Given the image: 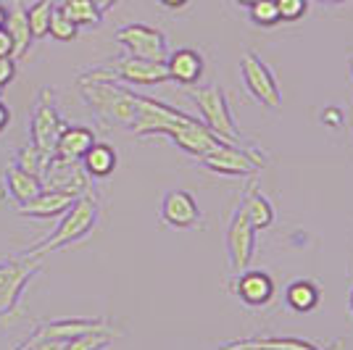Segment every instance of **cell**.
Returning a JSON list of instances; mask_svg holds the SVG:
<instances>
[{
	"label": "cell",
	"instance_id": "obj_1",
	"mask_svg": "<svg viewBox=\"0 0 353 350\" xmlns=\"http://www.w3.org/2000/svg\"><path fill=\"white\" fill-rule=\"evenodd\" d=\"M79 90L90 108L103 121L127 130L132 127L137 116V92L121 88L111 79H90V76H79Z\"/></svg>",
	"mask_w": 353,
	"mask_h": 350
},
{
	"label": "cell",
	"instance_id": "obj_2",
	"mask_svg": "<svg viewBox=\"0 0 353 350\" xmlns=\"http://www.w3.org/2000/svg\"><path fill=\"white\" fill-rule=\"evenodd\" d=\"M98 219H101L98 200H95L92 192H88V195H82V198L74 200V205L63 214V219H61L59 227L48 234L40 245L30 248V253L37 256V258H45V256H50V253H56V250L72 245V243H79V240H85V237L95 229Z\"/></svg>",
	"mask_w": 353,
	"mask_h": 350
},
{
	"label": "cell",
	"instance_id": "obj_3",
	"mask_svg": "<svg viewBox=\"0 0 353 350\" xmlns=\"http://www.w3.org/2000/svg\"><path fill=\"white\" fill-rule=\"evenodd\" d=\"M82 76H90V79H111V82H127V85H137V88H150V85L169 82L166 63H161V61L134 59V56H121V59H114V61H108V63H101V66L85 72Z\"/></svg>",
	"mask_w": 353,
	"mask_h": 350
},
{
	"label": "cell",
	"instance_id": "obj_4",
	"mask_svg": "<svg viewBox=\"0 0 353 350\" xmlns=\"http://www.w3.org/2000/svg\"><path fill=\"white\" fill-rule=\"evenodd\" d=\"M40 269H43V258L32 256L30 250L0 261V316L19 311L21 292L40 274Z\"/></svg>",
	"mask_w": 353,
	"mask_h": 350
},
{
	"label": "cell",
	"instance_id": "obj_5",
	"mask_svg": "<svg viewBox=\"0 0 353 350\" xmlns=\"http://www.w3.org/2000/svg\"><path fill=\"white\" fill-rule=\"evenodd\" d=\"M192 103L198 105V114L203 119L208 130L214 132L219 140L230 143V145H240L243 134L237 130L230 103H227V92L219 85H208V88H198L190 92Z\"/></svg>",
	"mask_w": 353,
	"mask_h": 350
},
{
	"label": "cell",
	"instance_id": "obj_6",
	"mask_svg": "<svg viewBox=\"0 0 353 350\" xmlns=\"http://www.w3.org/2000/svg\"><path fill=\"white\" fill-rule=\"evenodd\" d=\"M201 163L208 172L224 176H253L266 166V153L259 147H240L221 143L219 147L208 150L206 156H201Z\"/></svg>",
	"mask_w": 353,
	"mask_h": 350
},
{
	"label": "cell",
	"instance_id": "obj_7",
	"mask_svg": "<svg viewBox=\"0 0 353 350\" xmlns=\"http://www.w3.org/2000/svg\"><path fill=\"white\" fill-rule=\"evenodd\" d=\"M63 130H66V121L61 119L59 108L53 103V90L45 88L40 92V101L34 105V111H32V124H30L32 145L37 147L45 158H50L56 153V143H59Z\"/></svg>",
	"mask_w": 353,
	"mask_h": 350
},
{
	"label": "cell",
	"instance_id": "obj_8",
	"mask_svg": "<svg viewBox=\"0 0 353 350\" xmlns=\"http://www.w3.org/2000/svg\"><path fill=\"white\" fill-rule=\"evenodd\" d=\"M240 74H243V82H245L248 92L264 108H269V111H277L280 108L282 92H280V85H277V76H274V72L253 50L243 53V59H240Z\"/></svg>",
	"mask_w": 353,
	"mask_h": 350
},
{
	"label": "cell",
	"instance_id": "obj_9",
	"mask_svg": "<svg viewBox=\"0 0 353 350\" xmlns=\"http://www.w3.org/2000/svg\"><path fill=\"white\" fill-rule=\"evenodd\" d=\"M117 43L127 50V56L145 61H161L166 63L169 59V43L166 34L156 27L148 24H124L117 30Z\"/></svg>",
	"mask_w": 353,
	"mask_h": 350
},
{
	"label": "cell",
	"instance_id": "obj_10",
	"mask_svg": "<svg viewBox=\"0 0 353 350\" xmlns=\"http://www.w3.org/2000/svg\"><path fill=\"white\" fill-rule=\"evenodd\" d=\"M40 182H43V190L66 192L74 198H82V195L92 192L90 190V176L82 166V161H66L59 158V156H50V161L45 163Z\"/></svg>",
	"mask_w": 353,
	"mask_h": 350
},
{
	"label": "cell",
	"instance_id": "obj_11",
	"mask_svg": "<svg viewBox=\"0 0 353 350\" xmlns=\"http://www.w3.org/2000/svg\"><path fill=\"white\" fill-rule=\"evenodd\" d=\"M227 256H230V266L235 274L250 269V261L256 256V229L240 205L232 211V219L227 227Z\"/></svg>",
	"mask_w": 353,
	"mask_h": 350
},
{
	"label": "cell",
	"instance_id": "obj_12",
	"mask_svg": "<svg viewBox=\"0 0 353 350\" xmlns=\"http://www.w3.org/2000/svg\"><path fill=\"white\" fill-rule=\"evenodd\" d=\"M159 216L172 229H195L203 221V211L198 208V200L188 190H169L161 200Z\"/></svg>",
	"mask_w": 353,
	"mask_h": 350
},
{
	"label": "cell",
	"instance_id": "obj_13",
	"mask_svg": "<svg viewBox=\"0 0 353 350\" xmlns=\"http://www.w3.org/2000/svg\"><path fill=\"white\" fill-rule=\"evenodd\" d=\"M230 290L243 306L264 308L274 298V279L261 269H245L230 282Z\"/></svg>",
	"mask_w": 353,
	"mask_h": 350
},
{
	"label": "cell",
	"instance_id": "obj_14",
	"mask_svg": "<svg viewBox=\"0 0 353 350\" xmlns=\"http://www.w3.org/2000/svg\"><path fill=\"white\" fill-rule=\"evenodd\" d=\"M111 329L105 319H50L45 324H37L32 329V335L24 340V345L30 342H40V340H72L79 335H90V332H105Z\"/></svg>",
	"mask_w": 353,
	"mask_h": 350
},
{
	"label": "cell",
	"instance_id": "obj_15",
	"mask_svg": "<svg viewBox=\"0 0 353 350\" xmlns=\"http://www.w3.org/2000/svg\"><path fill=\"white\" fill-rule=\"evenodd\" d=\"M203 69H206L203 56L192 48H176L174 53H169V59H166L169 79L176 85H185V88H192L195 82H201Z\"/></svg>",
	"mask_w": 353,
	"mask_h": 350
},
{
	"label": "cell",
	"instance_id": "obj_16",
	"mask_svg": "<svg viewBox=\"0 0 353 350\" xmlns=\"http://www.w3.org/2000/svg\"><path fill=\"white\" fill-rule=\"evenodd\" d=\"M74 200L77 198L66 195V192L43 190L34 200L19 205V214L21 216H30V219H56V216H63L72 208Z\"/></svg>",
	"mask_w": 353,
	"mask_h": 350
},
{
	"label": "cell",
	"instance_id": "obj_17",
	"mask_svg": "<svg viewBox=\"0 0 353 350\" xmlns=\"http://www.w3.org/2000/svg\"><path fill=\"white\" fill-rule=\"evenodd\" d=\"M219 350H327L303 337H245L224 342Z\"/></svg>",
	"mask_w": 353,
	"mask_h": 350
},
{
	"label": "cell",
	"instance_id": "obj_18",
	"mask_svg": "<svg viewBox=\"0 0 353 350\" xmlns=\"http://www.w3.org/2000/svg\"><path fill=\"white\" fill-rule=\"evenodd\" d=\"M243 214L248 216V221L253 224V229H269L274 224V205L266 198L261 190H256V185H248L243 192V200H240Z\"/></svg>",
	"mask_w": 353,
	"mask_h": 350
},
{
	"label": "cell",
	"instance_id": "obj_19",
	"mask_svg": "<svg viewBox=\"0 0 353 350\" xmlns=\"http://www.w3.org/2000/svg\"><path fill=\"white\" fill-rule=\"evenodd\" d=\"M92 143H95L92 130H88V127H66L61 132L53 156L66 161H82V156L92 147Z\"/></svg>",
	"mask_w": 353,
	"mask_h": 350
},
{
	"label": "cell",
	"instance_id": "obj_20",
	"mask_svg": "<svg viewBox=\"0 0 353 350\" xmlns=\"http://www.w3.org/2000/svg\"><path fill=\"white\" fill-rule=\"evenodd\" d=\"M285 303L295 313H311L322 303V290L311 279H293L288 285V290H285Z\"/></svg>",
	"mask_w": 353,
	"mask_h": 350
},
{
	"label": "cell",
	"instance_id": "obj_21",
	"mask_svg": "<svg viewBox=\"0 0 353 350\" xmlns=\"http://www.w3.org/2000/svg\"><path fill=\"white\" fill-rule=\"evenodd\" d=\"M3 182H6L8 192L14 195L19 203H30V200H34V198L43 192L40 176H32V174H27V172H21L16 163H11V166L3 172Z\"/></svg>",
	"mask_w": 353,
	"mask_h": 350
},
{
	"label": "cell",
	"instance_id": "obj_22",
	"mask_svg": "<svg viewBox=\"0 0 353 350\" xmlns=\"http://www.w3.org/2000/svg\"><path fill=\"white\" fill-rule=\"evenodd\" d=\"M82 166H85L88 176H92V179H105V176L114 174V169H117V150L108 143H98L95 140L92 147L82 156Z\"/></svg>",
	"mask_w": 353,
	"mask_h": 350
},
{
	"label": "cell",
	"instance_id": "obj_23",
	"mask_svg": "<svg viewBox=\"0 0 353 350\" xmlns=\"http://www.w3.org/2000/svg\"><path fill=\"white\" fill-rule=\"evenodd\" d=\"M6 32H8L11 40H14V61L24 59L32 45V32H30V24H27V11H24L21 6H16V8L8 11Z\"/></svg>",
	"mask_w": 353,
	"mask_h": 350
},
{
	"label": "cell",
	"instance_id": "obj_24",
	"mask_svg": "<svg viewBox=\"0 0 353 350\" xmlns=\"http://www.w3.org/2000/svg\"><path fill=\"white\" fill-rule=\"evenodd\" d=\"M59 8L66 14V19H69L72 24L79 27V30H82V27L92 30V27H98V24L103 21V14H101V8L95 6V0H66V3H61Z\"/></svg>",
	"mask_w": 353,
	"mask_h": 350
},
{
	"label": "cell",
	"instance_id": "obj_25",
	"mask_svg": "<svg viewBox=\"0 0 353 350\" xmlns=\"http://www.w3.org/2000/svg\"><path fill=\"white\" fill-rule=\"evenodd\" d=\"M56 3L53 0H34L27 8V24H30L32 40H43L48 37V27H50V14H53Z\"/></svg>",
	"mask_w": 353,
	"mask_h": 350
},
{
	"label": "cell",
	"instance_id": "obj_26",
	"mask_svg": "<svg viewBox=\"0 0 353 350\" xmlns=\"http://www.w3.org/2000/svg\"><path fill=\"white\" fill-rule=\"evenodd\" d=\"M119 337L117 329H105V332H90V335H79L66 340L63 350H105Z\"/></svg>",
	"mask_w": 353,
	"mask_h": 350
},
{
	"label": "cell",
	"instance_id": "obj_27",
	"mask_svg": "<svg viewBox=\"0 0 353 350\" xmlns=\"http://www.w3.org/2000/svg\"><path fill=\"white\" fill-rule=\"evenodd\" d=\"M248 14H250V21L256 27H261V30H272V27L280 24V14H277L274 0H259L256 6H250Z\"/></svg>",
	"mask_w": 353,
	"mask_h": 350
},
{
	"label": "cell",
	"instance_id": "obj_28",
	"mask_svg": "<svg viewBox=\"0 0 353 350\" xmlns=\"http://www.w3.org/2000/svg\"><path fill=\"white\" fill-rule=\"evenodd\" d=\"M77 32H79V27L72 24V21L66 19V14L56 6V8H53V14H50V27H48V34H50L53 40H59V43H72L74 37H77Z\"/></svg>",
	"mask_w": 353,
	"mask_h": 350
},
{
	"label": "cell",
	"instance_id": "obj_29",
	"mask_svg": "<svg viewBox=\"0 0 353 350\" xmlns=\"http://www.w3.org/2000/svg\"><path fill=\"white\" fill-rule=\"evenodd\" d=\"M50 158H45L43 153L37 150V147L32 145H24L21 147V153L16 156V166L21 169V172H27V174H32V176H43V169H45V163H48Z\"/></svg>",
	"mask_w": 353,
	"mask_h": 350
},
{
	"label": "cell",
	"instance_id": "obj_30",
	"mask_svg": "<svg viewBox=\"0 0 353 350\" xmlns=\"http://www.w3.org/2000/svg\"><path fill=\"white\" fill-rule=\"evenodd\" d=\"M280 21H301L309 14V0H274Z\"/></svg>",
	"mask_w": 353,
	"mask_h": 350
},
{
	"label": "cell",
	"instance_id": "obj_31",
	"mask_svg": "<svg viewBox=\"0 0 353 350\" xmlns=\"http://www.w3.org/2000/svg\"><path fill=\"white\" fill-rule=\"evenodd\" d=\"M16 76V61L14 59H0V92L14 82Z\"/></svg>",
	"mask_w": 353,
	"mask_h": 350
},
{
	"label": "cell",
	"instance_id": "obj_32",
	"mask_svg": "<svg viewBox=\"0 0 353 350\" xmlns=\"http://www.w3.org/2000/svg\"><path fill=\"white\" fill-rule=\"evenodd\" d=\"M0 59H14V40L6 32V27L0 30Z\"/></svg>",
	"mask_w": 353,
	"mask_h": 350
},
{
	"label": "cell",
	"instance_id": "obj_33",
	"mask_svg": "<svg viewBox=\"0 0 353 350\" xmlns=\"http://www.w3.org/2000/svg\"><path fill=\"white\" fill-rule=\"evenodd\" d=\"M343 114H340L338 108H324L322 111V124H330V127H343Z\"/></svg>",
	"mask_w": 353,
	"mask_h": 350
},
{
	"label": "cell",
	"instance_id": "obj_34",
	"mask_svg": "<svg viewBox=\"0 0 353 350\" xmlns=\"http://www.w3.org/2000/svg\"><path fill=\"white\" fill-rule=\"evenodd\" d=\"M19 319H21V311H16V313H8V316H0V332H8V329H11V327H14Z\"/></svg>",
	"mask_w": 353,
	"mask_h": 350
},
{
	"label": "cell",
	"instance_id": "obj_35",
	"mask_svg": "<svg viewBox=\"0 0 353 350\" xmlns=\"http://www.w3.org/2000/svg\"><path fill=\"white\" fill-rule=\"evenodd\" d=\"M163 8H169V11H179V8H185L190 0H159Z\"/></svg>",
	"mask_w": 353,
	"mask_h": 350
},
{
	"label": "cell",
	"instance_id": "obj_36",
	"mask_svg": "<svg viewBox=\"0 0 353 350\" xmlns=\"http://www.w3.org/2000/svg\"><path fill=\"white\" fill-rule=\"evenodd\" d=\"M8 121H11V111H8V105L0 101V132L8 127Z\"/></svg>",
	"mask_w": 353,
	"mask_h": 350
},
{
	"label": "cell",
	"instance_id": "obj_37",
	"mask_svg": "<svg viewBox=\"0 0 353 350\" xmlns=\"http://www.w3.org/2000/svg\"><path fill=\"white\" fill-rule=\"evenodd\" d=\"M119 0H95V6L101 8V14H105V11H111L114 6H117Z\"/></svg>",
	"mask_w": 353,
	"mask_h": 350
},
{
	"label": "cell",
	"instance_id": "obj_38",
	"mask_svg": "<svg viewBox=\"0 0 353 350\" xmlns=\"http://www.w3.org/2000/svg\"><path fill=\"white\" fill-rule=\"evenodd\" d=\"M6 21H8V8H6V6L0 3V30L6 27Z\"/></svg>",
	"mask_w": 353,
	"mask_h": 350
},
{
	"label": "cell",
	"instance_id": "obj_39",
	"mask_svg": "<svg viewBox=\"0 0 353 350\" xmlns=\"http://www.w3.org/2000/svg\"><path fill=\"white\" fill-rule=\"evenodd\" d=\"M322 6H343V3H351V0H316Z\"/></svg>",
	"mask_w": 353,
	"mask_h": 350
},
{
	"label": "cell",
	"instance_id": "obj_40",
	"mask_svg": "<svg viewBox=\"0 0 353 350\" xmlns=\"http://www.w3.org/2000/svg\"><path fill=\"white\" fill-rule=\"evenodd\" d=\"M235 3L240 6V8H250V6H256L259 0H235Z\"/></svg>",
	"mask_w": 353,
	"mask_h": 350
},
{
	"label": "cell",
	"instance_id": "obj_41",
	"mask_svg": "<svg viewBox=\"0 0 353 350\" xmlns=\"http://www.w3.org/2000/svg\"><path fill=\"white\" fill-rule=\"evenodd\" d=\"M348 72H351V88H353V56H351V61H348Z\"/></svg>",
	"mask_w": 353,
	"mask_h": 350
},
{
	"label": "cell",
	"instance_id": "obj_42",
	"mask_svg": "<svg viewBox=\"0 0 353 350\" xmlns=\"http://www.w3.org/2000/svg\"><path fill=\"white\" fill-rule=\"evenodd\" d=\"M348 303H351V311H353V290H351V295H348Z\"/></svg>",
	"mask_w": 353,
	"mask_h": 350
},
{
	"label": "cell",
	"instance_id": "obj_43",
	"mask_svg": "<svg viewBox=\"0 0 353 350\" xmlns=\"http://www.w3.org/2000/svg\"><path fill=\"white\" fill-rule=\"evenodd\" d=\"M59 3H66V0H59Z\"/></svg>",
	"mask_w": 353,
	"mask_h": 350
}]
</instances>
